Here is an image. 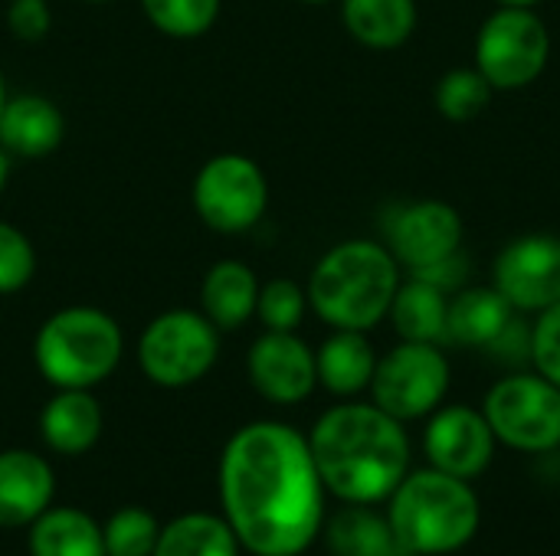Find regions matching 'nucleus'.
<instances>
[{
	"mask_svg": "<svg viewBox=\"0 0 560 556\" xmlns=\"http://www.w3.org/2000/svg\"><path fill=\"white\" fill-rule=\"evenodd\" d=\"M220 501L249 554H305L325 528V485L308 439L269 419L236 429L220 459Z\"/></svg>",
	"mask_w": 560,
	"mask_h": 556,
	"instance_id": "nucleus-1",
	"label": "nucleus"
},
{
	"mask_svg": "<svg viewBox=\"0 0 560 556\" xmlns=\"http://www.w3.org/2000/svg\"><path fill=\"white\" fill-rule=\"evenodd\" d=\"M325 492L348 505L387 501L410 469L404 423L374 403H341L328 410L308 436Z\"/></svg>",
	"mask_w": 560,
	"mask_h": 556,
	"instance_id": "nucleus-2",
	"label": "nucleus"
},
{
	"mask_svg": "<svg viewBox=\"0 0 560 556\" xmlns=\"http://www.w3.org/2000/svg\"><path fill=\"white\" fill-rule=\"evenodd\" d=\"M400 285V262L374 239H348L328 249L308 279L312 311L335 331L377 328Z\"/></svg>",
	"mask_w": 560,
	"mask_h": 556,
	"instance_id": "nucleus-3",
	"label": "nucleus"
},
{
	"mask_svg": "<svg viewBox=\"0 0 560 556\" xmlns=\"http://www.w3.org/2000/svg\"><path fill=\"white\" fill-rule=\"evenodd\" d=\"M387 521L397 541L417 556H446L463 551L482 521V508L466 478L440 469L407 472L387 498Z\"/></svg>",
	"mask_w": 560,
	"mask_h": 556,
	"instance_id": "nucleus-4",
	"label": "nucleus"
},
{
	"mask_svg": "<svg viewBox=\"0 0 560 556\" xmlns=\"http://www.w3.org/2000/svg\"><path fill=\"white\" fill-rule=\"evenodd\" d=\"M125 354L118 321L95 305H69L52 311L36 338L33 360L56 390H92L115 374Z\"/></svg>",
	"mask_w": 560,
	"mask_h": 556,
	"instance_id": "nucleus-5",
	"label": "nucleus"
},
{
	"mask_svg": "<svg viewBox=\"0 0 560 556\" xmlns=\"http://www.w3.org/2000/svg\"><path fill=\"white\" fill-rule=\"evenodd\" d=\"M217 357L220 328L200 308L161 311L138 338V367L151 383L164 390H180L203 380Z\"/></svg>",
	"mask_w": 560,
	"mask_h": 556,
	"instance_id": "nucleus-6",
	"label": "nucleus"
},
{
	"mask_svg": "<svg viewBox=\"0 0 560 556\" xmlns=\"http://www.w3.org/2000/svg\"><path fill=\"white\" fill-rule=\"evenodd\" d=\"M190 200L203 226L236 236L262 220L269 206V180L253 157L226 151L203 161L194 177Z\"/></svg>",
	"mask_w": 560,
	"mask_h": 556,
	"instance_id": "nucleus-7",
	"label": "nucleus"
},
{
	"mask_svg": "<svg viewBox=\"0 0 560 556\" xmlns=\"http://www.w3.org/2000/svg\"><path fill=\"white\" fill-rule=\"evenodd\" d=\"M551 56V36L545 20L532 7L495 10L476 36V69L492 88L532 85Z\"/></svg>",
	"mask_w": 560,
	"mask_h": 556,
	"instance_id": "nucleus-8",
	"label": "nucleus"
},
{
	"mask_svg": "<svg viewBox=\"0 0 560 556\" xmlns=\"http://www.w3.org/2000/svg\"><path fill=\"white\" fill-rule=\"evenodd\" d=\"M486 419L495 442L518 452H551L560 446V387L541 374H512L486 397Z\"/></svg>",
	"mask_w": 560,
	"mask_h": 556,
	"instance_id": "nucleus-9",
	"label": "nucleus"
},
{
	"mask_svg": "<svg viewBox=\"0 0 560 556\" xmlns=\"http://www.w3.org/2000/svg\"><path fill=\"white\" fill-rule=\"evenodd\" d=\"M450 390V360L436 344L404 341L384 354L371 377L374 406L387 416L410 423L433 413Z\"/></svg>",
	"mask_w": 560,
	"mask_h": 556,
	"instance_id": "nucleus-10",
	"label": "nucleus"
},
{
	"mask_svg": "<svg viewBox=\"0 0 560 556\" xmlns=\"http://www.w3.org/2000/svg\"><path fill=\"white\" fill-rule=\"evenodd\" d=\"M492 288L515 311H545L560 301V236L532 233L509 242L492 269Z\"/></svg>",
	"mask_w": 560,
	"mask_h": 556,
	"instance_id": "nucleus-11",
	"label": "nucleus"
},
{
	"mask_svg": "<svg viewBox=\"0 0 560 556\" xmlns=\"http://www.w3.org/2000/svg\"><path fill=\"white\" fill-rule=\"evenodd\" d=\"M246 374L253 390L276 406H295L318 387L315 351L295 331L259 334L249 347Z\"/></svg>",
	"mask_w": 560,
	"mask_h": 556,
	"instance_id": "nucleus-12",
	"label": "nucleus"
},
{
	"mask_svg": "<svg viewBox=\"0 0 560 556\" xmlns=\"http://www.w3.org/2000/svg\"><path fill=\"white\" fill-rule=\"evenodd\" d=\"M390 256L410 272L453 259L463 246V216L443 200L400 206L387 223Z\"/></svg>",
	"mask_w": 560,
	"mask_h": 556,
	"instance_id": "nucleus-13",
	"label": "nucleus"
},
{
	"mask_svg": "<svg viewBox=\"0 0 560 556\" xmlns=\"http://www.w3.org/2000/svg\"><path fill=\"white\" fill-rule=\"evenodd\" d=\"M423 449L433 469L469 482V478H479L492 465L495 433L486 413L472 406H446L430 419Z\"/></svg>",
	"mask_w": 560,
	"mask_h": 556,
	"instance_id": "nucleus-14",
	"label": "nucleus"
},
{
	"mask_svg": "<svg viewBox=\"0 0 560 556\" xmlns=\"http://www.w3.org/2000/svg\"><path fill=\"white\" fill-rule=\"evenodd\" d=\"M56 495L49 462L26 449L0 452V528H30Z\"/></svg>",
	"mask_w": 560,
	"mask_h": 556,
	"instance_id": "nucleus-15",
	"label": "nucleus"
},
{
	"mask_svg": "<svg viewBox=\"0 0 560 556\" xmlns=\"http://www.w3.org/2000/svg\"><path fill=\"white\" fill-rule=\"evenodd\" d=\"M66 138V118L46 95H10L0 111V147L20 161L49 157Z\"/></svg>",
	"mask_w": 560,
	"mask_h": 556,
	"instance_id": "nucleus-16",
	"label": "nucleus"
},
{
	"mask_svg": "<svg viewBox=\"0 0 560 556\" xmlns=\"http://www.w3.org/2000/svg\"><path fill=\"white\" fill-rule=\"evenodd\" d=\"M105 416L92 390H56L39 413V436L59 456H82L102 436Z\"/></svg>",
	"mask_w": 560,
	"mask_h": 556,
	"instance_id": "nucleus-17",
	"label": "nucleus"
},
{
	"mask_svg": "<svg viewBox=\"0 0 560 556\" xmlns=\"http://www.w3.org/2000/svg\"><path fill=\"white\" fill-rule=\"evenodd\" d=\"M259 279L240 259H220L207 269L200 282V311L220 328L236 331L249 318H256Z\"/></svg>",
	"mask_w": 560,
	"mask_h": 556,
	"instance_id": "nucleus-18",
	"label": "nucleus"
},
{
	"mask_svg": "<svg viewBox=\"0 0 560 556\" xmlns=\"http://www.w3.org/2000/svg\"><path fill=\"white\" fill-rule=\"evenodd\" d=\"M512 305L495 288H466L446 308V341L463 347H492L512 324Z\"/></svg>",
	"mask_w": 560,
	"mask_h": 556,
	"instance_id": "nucleus-19",
	"label": "nucleus"
},
{
	"mask_svg": "<svg viewBox=\"0 0 560 556\" xmlns=\"http://www.w3.org/2000/svg\"><path fill=\"white\" fill-rule=\"evenodd\" d=\"M377 354L364 331H335L315 354L318 383L335 397H354L371 387Z\"/></svg>",
	"mask_w": 560,
	"mask_h": 556,
	"instance_id": "nucleus-20",
	"label": "nucleus"
},
{
	"mask_svg": "<svg viewBox=\"0 0 560 556\" xmlns=\"http://www.w3.org/2000/svg\"><path fill=\"white\" fill-rule=\"evenodd\" d=\"M345 29L371 49H397L417 29V0H341Z\"/></svg>",
	"mask_w": 560,
	"mask_h": 556,
	"instance_id": "nucleus-21",
	"label": "nucleus"
},
{
	"mask_svg": "<svg viewBox=\"0 0 560 556\" xmlns=\"http://www.w3.org/2000/svg\"><path fill=\"white\" fill-rule=\"evenodd\" d=\"M325 537L331 556H417L397 541L390 521L371 511V505H351L338 511L328 521Z\"/></svg>",
	"mask_w": 560,
	"mask_h": 556,
	"instance_id": "nucleus-22",
	"label": "nucleus"
},
{
	"mask_svg": "<svg viewBox=\"0 0 560 556\" xmlns=\"http://www.w3.org/2000/svg\"><path fill=\"white\" fill-rule=\"evenodd\" d=\"M30 556H105V537L85 511L46 508L30 524Z\"/></svg>",
	"mask_w": 560,
	"mask_h": 556,
	"instance_id": "nucleus-23",
	"label": "nucleus"
},
{
	"mask_svg": "<svg viewBox=\"0 0 560 556\" xmlns=\"http://www.w3.org/2000/svg\"><path fill=\"white\" fill-rule=\"evenodd\" d=\"M446 295L443 288L410 279L407 285H397L390 301V321L394 331L404 341H423V344H443L446 341Z\"/></svg>",
	"mask_w": 560,
	"mask_h": 556,
	"instance_id": "nucleus-24",
	"label": "nucleus"
},
{
	"mask_svg": "<svg viewBox=\"0 0 560 556\" xmlns=\"http://www.w3.org/2000/svg\"><path fill=\"white\" fill-rule=\"evenodd\" d=\"M151 556H240V541L226 518L194 511L161 528Z\"/></svg>",
	"mask_w": 560,
	"mask_h": 556,
	"instance_id": "nucleus-25",
	"label": "nucleus"
},
{
	"mask_svg": "<svg viewBox=\"0 0 560 556\" xmlns=\"http://www.w3.org/2000/svg\"><path fill=\"white\" fill-rule=\"evenodd\" d=\"M148 23L171 39H197L213 29L223 0H138Z\"/></svg>",
	"mask_w": 560,
	"mask_h": 556,
	"instance_id": "nucleus-26",
	"label": "nucleus"
},
{
	"mask_svg": "<svg viewBox=\"0 0 560 556\" xmlns=\"http://www.w3.org/2000/svg\"><path fill=\"white\" fill-rule=\"evenodd\" d=\"M492 92L479 69H450L436 85V108L450 121H472L489 108Z\"/></svg>",
	"mask_w": 560,
	"mask_h": 556,
	"instance_id": "nucleus-27",
	"label": "nucleus"
},
{
	"mask_svg": "<svg viewBox=\"0 0 560 556\" xmlns=\"http://www.w3.org/2000/svg\"><path fill=\"white\" fill-rule=\"evenodd\" d=\"M158 521L144 508H121L102 528L105 556H151L158 547Z\"/></svg>",
	"mask_w": 560,
	"mask_h": 556,
	"instance_id": "nucleus-28",
	"label": "nucleus"
},
{
	"mask_svg": "<svg viewBox=\"0 0 560 556\" xmlns=\"http://www.w3.org/2000/svg\"><path fill=\"white\" fill-rule=\"evenodd\" d=\"M305 308H308V292L299 282L272 279L259 285L256 318L262 321L266 331H295L305 318Z\"/></svg>",
	"mask_w": 560,
	"mask_h": 556,
	"instance_id": "nucleus-29",
	"label": "nucleus"
},
{
	"mask_svg": "<svg viewBox=\"0 0 560 556\" xmlns=\"http://www.w3.org/2000/svg\"><path fill=\"white\" fill-rule=\"evenodd\" d=\"M36 275V249L23 229L0 220V295L23 292Z\"/></svg>",
	"mask_w": 560,
	"mask_h": 556,
	"instance_id": "nucleus-30",
	"label": "nucleus"
},
{
	"mask_svg": "<svg viewBox=\"0 0 560 556\" xmlns=\"http://www.w3.org/2000/svg\"><path fill=\"white\" fill-rule=\"evenodd\" d=\"M532 360L545 380L560 387V301L541 311L532 331Z\"/></svg>",
	"mask_w": 560,
	"mask_h": 556,
	"instance_id": "nucleus-31",
	"label": "nucleus"
},
{
	"mask_svg": "<svg viewBox=\"0 0 560 556\" xmlns=\"http://www.w3.org/2000/svg\"><path fill=\"white\" fill-rule=\"evenodd\" d=\"M52 10L49 0H10L7 3V29L20 43H39L49 36Z\"/></svg>",
	"mask_w": 560,
	"mask_h": 556,
	"instance_id": "nucleus-32",
	"label": "nucleus"
},
{
	"mask_svg": "<svg viewBox=\"0 0 560 556\" xmlns=\"http://www.w3.org/2000/svg\"><path fill=\"white\" fill-rule=\"evenodd\" d=\"M10 161H13V157L0 147V193H3V187H7V180H10Z\"/></svg>",
	"mask_w": 560,
	"mask_h": 556,
	"instance_id": "nucleus-33",
	"label": "nucleus"
},
{
	"mask_svg": "<svg viewBox=\"0 0 560 556\" xmlns=\"http://www.w3.org/2000/svg\"><path fill=\"white\" fill-rule=\"evenodd\" d=\"M502 7H535L538 0H499Z\"/></svg>",
	"mask_w": 560,
	"mask_h": 556,
	"instance_id": "nucleus-34",
	"label": "nucleus"
},
{
	"mask_svg": "<svg viewBox=\"0 0 560 556\" xmlns=\"http://www.w3.org/2000/svg\"><path fill=\"white\" fill-rule=\"evenodd\" d=\"M7 98H10V92H7V82H3V72H0V111H3Z\"/></svg>",
	"mask_w": 560,
	"mask_h": 556,
	"instance_id": "nucleus-35",
	"label": "nucleus"
},
{
	"mask_svg": "<svg viewBox=\"0 0 560 556\" xmlns=\"http://www.w3.org/2000/svg\"><path fill=\"white\" fill-rule=\"evenodd\" d=\"M302 3H328V0H302Z\"/></svg>",
	"mask_w": 560,
	"mask_h": 556,
	"instance_id": "nucleus-36",
	"label": "nucleus"
},
{
	"mask_svg": "<svg viewBox=\"0 0 560 556\" xmlns=\"http://www.w3.org/2000/svg\"><path fill=\"white\" fill-rule=\"evenodd\" d=\"M85 3H108V0H85Z\"/></svg>",
	"mask_w": 560,
	"mask_h": 556,
	"instance_id": "nucleus-37",
	"label": "nucleus"
}]
</instances>
